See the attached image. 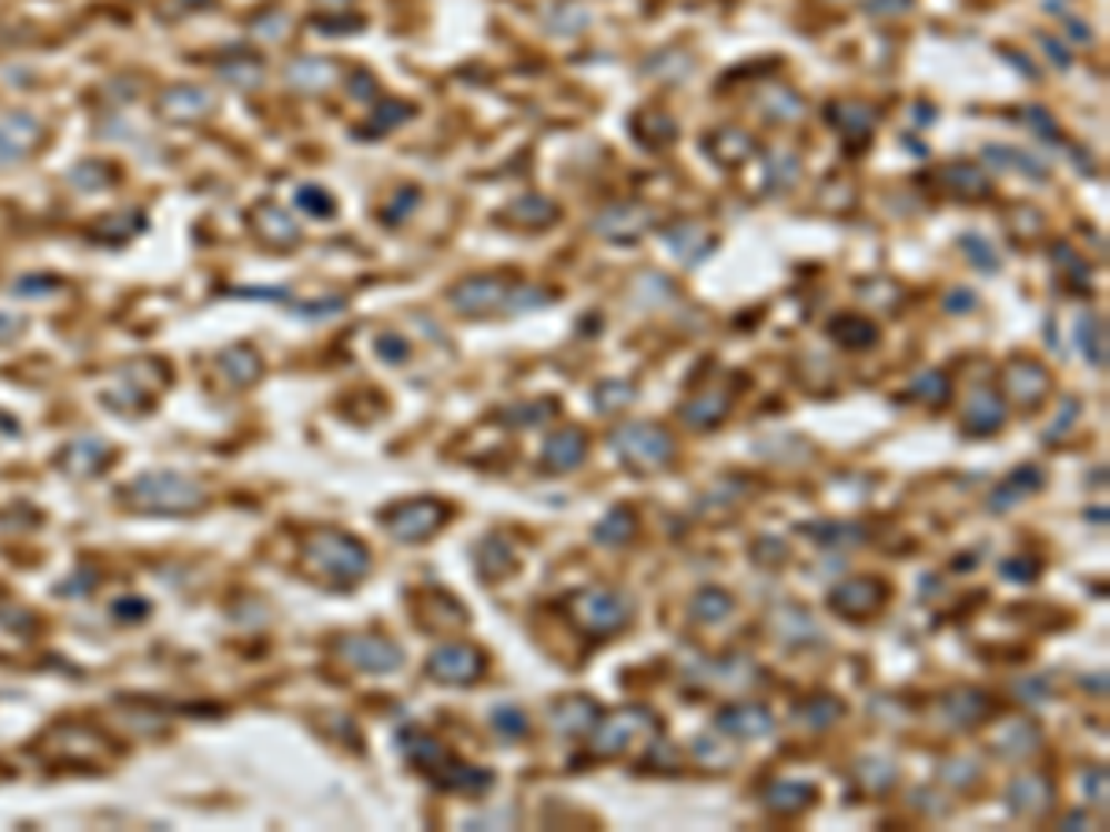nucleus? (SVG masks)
<instances>
[{"label": "nucleus", "mask_w": 1110, "mask_h": 832, "mask_svg": "<svg viewBox=\"0 0 1110 832\" xmlns=\"http://www.w3.org/2000/svg\"><path fill=\"white\" fill-rule=\"evenodd\" d=\"M585 455H588V437H585V429L566 426V429L552 433V437L544 440L541 463H544V470L563 474V470H574V466H582V463H585Z\"/></svg>", "instance_id": "nucleus-20"}, {"label": "nucleus", "mask_w": 1110, "mask_h": 832, "mask_svg": "<svg viewBox=\"0 0 1110 832\" xmlns=\"http://www.w3.org/2000/svg\"><path fill=\"white\" fill-rule=\"evenodd\" d=\"M255 230L263 233V241L278 244V248H293V244L300 241V226L293 222V215H289L285 207H274V204L255 211Z\"/></svg>", "instance_id": "nucleus-25"}, {"label": "nucleus", "mask_w": 1110, "mask_h": 832, "mask_svg": "<svg viewBox=\"0 0 1110 832\" xmlns=\"http://www.w3.org/2000/svg\"><path fill=\"white\" fill-rule=\"evenodd\" d=\"M433 777V784L444 788V792H471V795H485L488 788H493V773L482 770V765H466V762H455L452 754H444V759L433 765L430 770Z\"/></svg>", "instance_id": "nucleus-19"}, {"label": "nucleus", "mask_w": 1110, "mask_h": 832, "mask_svg": "<svg viewBox=\"0 0 1110 832\" xmlns=\"http://www.w3.org/2000/svg\"><path fill=\"white\" fill-rule=\"evenodd\" d=\"M300 559H304L307 574H315L319 581H326L333 588H352L355 581H363L366 570H371V551H366V544L337 529L311 532V537L300 544Z\"/></svg>", "instance_id": "nucleus-1"}, {"label": "nucleus", "mask_w": 1110, "mask_h": 832, "mask_svg": "<svg viewBox=\"0 0 1110 832\" xmlns=\"http://www.w3.org/2000/svg\"><path fill=\"white\" fill-rule=\"evenodd\" d=\"M44 138V122L30 111H4L0 115V171L22 163Z\"/></svg>", "instance_id": "nucleus-13"}, {"label": "nucleus", "mask_w": 1110, "mask_h": 832, "mask_svg": "<svg viewBox=\"0 0 1110 832\" xmlns=\"http://www.w3.org/2000/svg\"><path fill=\"white\" fill-rule=\"evenodd\" d=\"M322 4H333V8H337V4H344V0H322Z\"/></svg>", "instance_id": "nucleus-53"}, {"label": "nucleus", "mask_w": 1110, "mask_h": 832, "mask_svg": "<svg viewBox=\"0 0 1110 832\" xmlns=\"http://www.w3.org/2000/svg\"><path fill=\"white\" fill-rule=\"evenodd\" d=\"M1003 385H1007V396L1015 399L1018 407H1040L1043 396H1048V388H1051V377L1040 363L1015 359L1003 371Z\"/></svg>", "instance_id": "nucleus-16"}, {"label": "nucleus", "mask_w": 1110, "mask_h": 832, "mask_svg": "<svg viewBox=\"0 0 1110 832\" xmlns=\"http://www.w3.org/2000/svg\"><path fill=\"white\" fill-rule=\"evenodd\" d=\"M599 718H604L599 714V703L582 692L555 699V707H552V726L555 732H563V737H588V732L599 726Z\"/></svg>", "instance_id": "nucleus-18"}, {"label": "nucleus", "mask_w": 1110, "mask_h": 832, "mask_svg": "<svg viewBox=\"0 0 1110 832\" xmlns=\"http://www.w3.org/2000/svg\"><path fill=\"white\" fill-rule=\"evenodd\" d=\"M655 732H659V718L640 707H629L610 718H599V726L588 732V737H593L588 748H593L599 759H615V754L633 748V740H652Z\"/></svg>", "instance_id": "nucleus-6"}, {"label": "nucleus", "mask_w": 1110, "mask_h": 832, "mask_svg": "<svg viewBox=\"0 0 1110 832\" xmlns=\"http://www.w3.org/2000/svg\"><path fill=\"white\" fill-rule=\"evenodd\" d=\"M122 504L133 510H149V515H189V510L204 507V485L189 474L174 470H152L141 474L122 488Z\"/></svg>", "instance_id": "nucleus-2"}, {"label": "nucleus", "mask_w": 1110, "mask_h": 832, "mask_svg": "<svg viewBox=\"0 0 1110 832\" xmlns=\"http://www.w3.org/2000/svg\"><path fill=\"white\" fill-rule=\"evenodd\" d=\"M452 307L463 311V315H500V311H526L548 304V296L537 293V288H522L511 277L496 274H477L463 277L460 285H452Z\"/></svg>", "instance_id": "nucleus-3"}, {"label": "nucleus", "mask_w": 1110, "mask_h": 832, "mask_svg": "<svg viewBox=\"0 0 1110 832\" xmlns=\"http://www.w3.org/2000/svg\"><path fill=\"white\" fill-rule=\"evenodd\" d=\"M726 410H729V393H699L693 396L688 404L682 407V415L688 426H699V429H707V426H718L722 418H726Z\"/></svg>", "instance_id": "nucleus-30"}, {"label": "nucleus", "mask_w": 1110, "mask_h": 832, "mask_svg": "<svg viewBox=\"0 0 1110 832\" xmlns=\"http://www.w3.org/2000/svg\"><path fill=\"white\" fill-rule=\"evenodd\" d=\"M555 211L548 200H541V196H522L515 200L504 215H500V222H507V226H522V230H541V226H548V222H555Z\"/></svg>", "instance_id": "nucleus-29"}, {"label": "nucleus", "mask_w": 1110, "mask_h": 832, "mask_svg": "<svg viewBox=\"0 0 1110 832\" xmlns=\"http://www.w3.org/2000/svg\"><path fill=\"white\" fill-rule=\"evenodd\" d=\"M377 352H382V359H389V363H404L407 359V341L396 337V333H385V337H377Z\"/></svg>", "instance_id": "nucleus-47"}, {"label": "nucleus", "mask_w": 1110, "mask_h": 832, "mask_svg": "<svg viewBox=\"0 0 1110 832\" xmlns=\"http://www.w3.org/2000/svg\"><path fill=\"white\" fill-rule=\"evenodd\" d=\"M1007 806L1015 810L1018 818H1043L1054 806V784L1051 777H1043L1037 770L1018 773L1007 788Z\"/></svg>", "instance_id": "nucleus-15"}, {"label": "nucleus", "mask_w": 1110, "mask_h": 832, "mask_svg": "<svg viewBox=\"0 0 1110 832\" xmlns=\"http://www.w3.org/2000/svg\"><path fill=\"white\" fill-rule=\"evenodd\" d=\"M829 333H833V341L844 344V348H870V344L877 341V329L859 315H837L833 318Z\"/></svg>", "instance_id": "nucleus-34"}, {"label": "nucleus", "mask_w": 1110, "mask_h": 832, "mask_svg": "<svg viewBox=\"0 0 1110 832\" xmlns=\"http://www.w3.org/2000/svg\"><path fill=\"white\" fill-rule=\"evenodd\" d=\"M333 651L363 673H393L400 670V662H404L396 643L377 637V632H349V637H337L333 640Z\"/></svg>", "instance_id": "nucleus-9"}, {"label": "nucleus", "mask_w": 1110, "mask_h": 832, "mask_svg": "<svg viewBox=\"0 0 1110 832\" xmlns=\"http://www.w3.org/2000/svg\"><path fill=\"white\" fill-rule=\"evenodd\" d=\"M629 399H633V388L622 385V382H604L596 388V407L599 410H618V407H626Z\"/></svg>", "instance_id": "nucleus-46"}, {"label": "nucleus", "mask_w": 1110, "mask_h": 832, "mask_svg": "<svg viewBox=\"0 0 1110 832\" xmlns=\"http://www.w3.org/2000/svg\"><path fill=\"white\" fill-rule=\"evenodd\" d=\"M1040 485H1043V470H1037V466H1021V470L1010 474V481L992 496V510L1015 507V496L1018 493H1037Z\"/></svg>", "instance_id": "nucleus-37"}, {"label": "nucleus", "mask_w": 1110, "mask_h": 832, "mask_svg": "<svg viewBox=\"0 0 1110 832\" xmlns=\"http://www.w3.org/2000/svg\"><path fill=\"white\" fill-rule=\"evenodd\" d=\"M799 718H804L810 729H826L840 718V699H829V696L810 699V703H804V710H799Z\"/></svg>", "instance_id": "nucleus-41"}, {"label": "nucleus", "mask_w": 1110, "mask_h": 832, "mask_svg": "<svg viewBox=\"0 0 1110 832\" xmlns=\"http://www.w3.org/2000/svg\"><path fill=\"white\" fill-rule=\"evenodd\" d=\"M167 382V371L163 363L155 359H138V363H127L122 371L115 374V382L104 388V404L119 407V410H141L152 404V396L160 393Z\"/></svg>", "instance_id": "nucleus-7"}, {"label": "nucleus", "mask_w": 1110, "mask_h": 832, "mask_svg": "<svg viewBox=\"0 0 1110 832\" xmlns=\"http://www.w3.org/2000/svg\"><path fill=\"white\" fill-rule=\"evenodd\" d=\"M111 455L115 451H111V444L104 437H74L60 455H56V463H60V470L71 477H97L111 463Z\"/></svg>", "instance_id": "nucleus-17"}, {"label": "nucleus", "mask_w": 1110, "mask_h": 832, "mask_svg": "<svg viewBox=\"0 0 1110 832\" xmlns=\"http://www.w3.org/2000/svg\"><path fill=\"white\" fill-rule=\"evenodd\" d=\"M41 754L52 762H63V765H89V762H100L108 754V740L100 732L85 729V726H60L52 732L49 740L41 743Z\"/></svg>", "instance_id": "nucleus-11"}, {"label": "nucleus", "mask_w": 1110, "mask_h": 832, "mask_svg": "<svg viewBox=\"0 0 1110 832\" xmlns=\"http://www.w3.org/2000/svg\"><path fill=\"white\" fill-rule=\"evenodd\" d=\"M729 610H733V599L729 592H722V588H704V592H696V599L688 603V615L696 621H722Z\"/></svg>", "instance_id": "nucleus-39"}, {"label": "nucleus", "mask_w": 1110, "mask_h": 832, "mask_svg": "<svg viewBox=\"0 0 1110 832\" xmlns=\"http://www.w3.org/2000/svg\"><path fill=\"white\" fill-rule=\"evenodd\" d=\"M992 714V699L985 692H973V688H955V692L944 699V718L951 726H981V721Z\"/></svg>", "instance_id": "nucleus-24"}, {"label": "nucleus", "mask_w": 1110, "mask_h": 832, "mask_svg": "<svg viewBox=\"0 0 1110 832\" xmlns=\"http://www.w3.org/2000/svg\"><path fill=\"white\" fill-rule=\"evenodd\" d=\"M715 726L729 737H740V740H751V737H766L774 729V718L770 710L759 707V703H740V707H729L722 710Z\"/></svg>", "instance_id": "nucleus-21"}, {"label": "nucleus", "mask_w": 1110, "mask_h": 832, "mask_svg": "<svg viewBox=\"0 0 1110 832\" xmlns=\"http://www.w3.org/2000/svg\"><path fill=\"white\" fill-rule=\"evenodd\" d=\"M633 532H637V515H633L629 507H615V510H607L604 521L596 526V540L599 544H626V540H633Z\"/></svg>", "instance_id": "nucleus-36"}, {"label": "nucleus", "mask_w": 1110, "mask_h": 832, "mask_svg": "<svg viewBox=\"0 0 1110 832\" xmlns=\"http://www.w3.org/2000/svg\"><path fill=\"white\" fill-rule=\"evenodd\" d=\"M444 521H448V507L441 499H404V504L382 510V526L393 532L396 540L404 544H415V540H430Z\"/></svg>", "instance_id": "nucleus-8"}, {"label": "nucleus", "mask_w": 1110, "mask_h": 832, "mask_svg": "<svg viewBox=\"0 0 1110 832\" xmlns=\"http://www.w3.org/2000/svg\"><path fill=\"white\" fill-rule=\"evenodd\" d=\"M840 108L848 111V119H840V115H829L833 119V126H837L844 138L848 141H866L870 138V130H874V119H870V111H866L862 104H855V100H840Z\"/></svg>", "instance_id": "nucleus-40"}, {"label": "nucleus", "mask_w": 1110, "mask_h": 832, "mask_svg": "<svg viewBox=\"0 0 1110 832\" xmlns=\"http://www.w3.org/2000/svg\"><path fill=\"white\" fill-rule=\"evenodd\" d=\"M885 603H888V585L881 577H851V581H844L829 592V610H837L840 618L851 621L881 615Z\"/></svg>", "instance_id": "nucleus-12"}, {"label": "nucleus", "mask_w": 1110, "mask_h": 832, "mask_svg": "<svg viewBox=\"0 0 1110 832\" xmlns=\"http://www.w3.org/2000/svg\"><path fill=\"white\" fill-rule=\"evenodd\" d=\"M488 670V659L474 643H441L430 655L426 673L441 684H477Z\"/></svg>", "instance_id": "nucleus-10"}, {"label": "nucleus", "mask_w": 1110, "mask_h": 832, "mask_svg": "<svg viewBox=\"0 0 1110 832\" xmlns=\"http://www.w3.org/2000/svg\"><path fill=\"white\" fill-rule=\"evenodd\" d=\"M1037 748H1040V732L1026 718L1007 721V729L999 732V740H996V751L1003 754V759H1026V754H1032Z\"/></svg>", "instance_id": "nucleus-28"}, {"label": "nucleus", "mask_w": 1110, "mask_h": 832, "mask_svg": "<svg viewBox=\"0 0 1110 832\" xmlns=\"http://www.w3.org/2000/svg\"><path fill=\"white\" fill-rule=\"evenodd\" d=\"M962 248H966V252H970V255H973V260H977V255H981V263H985V271H996V252H992V248H988V244H985V241H973V233H966V237H962Z\"/></svg>", "instance_id": "nucleus-50"}, {"label": "nucleus", "mask_w": 1110, "mask_h": 832, "mask_svg": "<svg viewBox=\"0 0 1110 832\" xmlns=\"http://www.w3.org/2000/svg\"><path fill=\"white\" fill-rule=\"evenodd\" d=\"M22 333V322L16 315H0V344H8V341H16Z\"/></svg>", "instance_id": "nucleus-51"}, {"label": "nucleus", "mask_w": 1110, "mask_h": 832, "mask_svg": "<svg viewBox=\"0 0 1110 832\" xmlns=\"http://www.w3.org/2000/svg\"><path fill=\"white\" fill-rule=\"evenodd\" d=\"M71 185L74 189H89V193H97V189H104L111 185V166L108 163H82V166H74L71 171Z\"/></svg>", "instance_id": "nucleus-43"}, {"label": "nucleus", "mask_w": 1110, "mask_h": 832, "mask_svg": "<svg viewBox=\"0 0 1110 832\" xmlns=\"http://www.w3.org/2000/svg\"><path fill=\"white\" fill-rule=\"evenodd\" d=\"M563 610L571 618V626L582 629L585 637L607 640L629 626L633 599L615 592V588H577V592L563 599Z\"/></svg>", "instance_id": "nucleus-4"}, {"label": "nucleus", "mask_w": 1110, "mask_h": 832, "mask_svg": "<svg viewBox=\"0 0 1110 832\" xmlns=\"http://www.w3.org/2000/svg\"><path fill=\"white\" fill-rule=\"evenodd\" d=\"M400 748H404V754L418 765L422 773H430L433 765H437L444 754H448V751H444V743H437L433 737H426V732H415V729L400 732Z\"/></svg>", "instance_id": "nucleus-33"}, {"label": "nucleus", "mask_w": 1110, "mask_h": 832, "mask_svg": "<svg viewBox=\"0 0 1110 832\" xmlns=\"http://www.w3.org/2000/svg\"><path fill=\"white\" fill-rule=\"evenodd\" d=\"M1007 422V407L999 404L996 393H977L966 407V429L985 437V433H996Z\"/></svg>", "instance_id": "nucleus-27"}, {"label": "nucleus", "mask_w": 1110, "mask_h": 832, "mask_svg": "<svg viewBox=\"0 0 1110 832\" xmlns=\"http://www.w3.org/2000/svg\"><path fill=\"white\" fill-rule=\"evenodd\" d=\"M915 396L921 399V404H929V407H940L944 399L951 396V388H948V377H944V374H937V371L921 374L918 382H915Z\"/></svg>", "instance_id": "nucleus-42"}, {"label": "nucleus", "mask_w": 1110, "mask_h": 832, "mask_svg": "<svg viewBox=\"0 0 1110 832\" xmlns=\"http://www.w3.org/2000/svg\"><path fill=\"white\" fill-rule=\"evenodd\" d=\"M1037 574H1040V566L1032 562V559H1010V562H1003V577H1010V581H1032Z\"/></svg>", "instance_id": "nucleus-49"}, {"label": "nucleus", "mask_w": 1110, "mask_h": 832, "mask_svg": "<svg viewBox=\"0 0 1110 832\" xmlns=\"http://www.w3.org/2000/svg\"><path fill=\"white\" fill-rule=\"evenodd\" d=\"M477 570L485 581H500V577L515 574V555L504 544V537H485L477 544Z\"/></svg>", "instance_id": "nucleus-31"}, {"label": "nucleus", "mask_w": 1110, "mask_h": 832, "mask_svg": "<svg viewBox=\"0 0 1110 832\" xmlns=\"http://www.w3.org/2000/svg\"><path fill=\"white\" fill-rule=\"evenodd\" d=\"M493 726H496L500 732H504V737L518 740V737H526L529 718L522 714L518 707H496V710H493Z\"/></svg>", "instance_id": "nucleus-45"}, {"label": "nucleus", "mask_w": 1110, "mask_h": 832, "mask_svg": "<svg viewBox=\"0 0 1110 832\" xmlns=\"http://www.w3.org/2000/svg\"><path fill=\"white\" fill-rule=\"evenodd\" d=\"M337 78H341L337 63L322 60V55H304V60L289 63V71H285V82L300 89V93H322V89H330Z\"/></svg>", "instance_id": "nucleus-22"}, {"label": "nucleus", "mask_w": 1110, "mask_h": 832, "mask_svg": "<svg viewBox=\"0 0 1110 832\" xmlns=\"http://www.w3.org/2000/svg\"><path fill=\"white\" fill-rule=\"evenodd\" d=\"M855 781H859L866 792L881 795L896 784V765L885 762V759H866V762L855 765Z\"/></svg>", "instance_id": "nucleus-38"}, {"label": "nucleus", "mask_w": 1110, "mask_h": 832, "mask_svg": "<svg viewBox=\"0 0 1110 832\" xmlns=\"http://www.w3.org/2000/svg\"><path fill=\"white\" fill-rule=\"evenodd\" d=\"M296 204L307 211V215H315V219H330L333 215V200L330 193H322L319 185H300L296 189Z\"/></svg>", "instance_id": "nucleus-44"}, {"label": "nucleus", "mask_w": 1110, "mask_h": 832, "mask_svg": "<svg viewBox=\"0 0 1110 832\" xmlns=\"http://www.w3.org/2000/svg\"><path fill=\"white\" fill-rule=\"evenodd\" d=\"M215 108H219V100L204 85H171L155 97V115L163 122H182V126H189V122H204Z\"/></svg>", "instance_id": "nucleus-14"}, {"label": "nucleus", "mask_w": 1110, "mask_h": 832, "mask_svg": "<svg viewBox=\"0 0 1110 832\" xmlns=\"http://www.w3.org/2000/svg\"><path fill=\"white\" fill-rule=\"evenodd\" d=\"M944 189L955 196H966V200H977V196H988L992 193V182L977 171L973 163H951L948 171H944Z\"/></svg>", "instance_id": "nucleus-32"}, {"label": "nucleus", "mask_w": 1110, "mask_h": 832, "mask_svg": "<svg viewBox=\"0 0 1110 832\" xmlns=\"http://www.w3.org/2000/svg\"><path fill=\"white\" fill-rule=\"evenodd\" d=\"M255 38L282 41V38H285V16H278V11H271V16H263L260 22H255Z\"/></svg>", "instance_id": "nucleus-48"}, {"label": "nucleus", "mask_w": 1110, "mask_h": 832, "mask_svg": "<svg viewBox=\"0 0 1110 832\" xmlns=\"http://www.w3.org/2000/svg\"><path fill=\"white\" fill-rule=\"evenodd\" d=\"M948 307L951 311H966V307H973V300H970V293H955V300H948Z\"/></svg>", "instance_id": "nucleus-52"}, {"label": "nucleus", "mask_w": 1110, "mask_h": 832, "mask_svg": "<svg viewBox=\"0 0 1110 832\" xmlns=\"http://www.w3.org/2000/svg\"><path fill=\"white\" fill-rule=\"evenodd\" d=\"M219 78L238 89H255L263 82V63L255 55H233V60L219 63Z\"/></svg>", "instance_id": "nucleus-35"}, {"label": "nucleus", "mask_w": 1110, "mask_h": 832, "mask_svg": "<svg viewBox=\"0 0 1110 832\" xmlns=\"http://www.w3.org/2000/svg\"><path fill=\"white\" fill-rule=\"evenodd\" d=\"M610 444H615L622 466L633 470L637 477L652 474V470H663L677 451L670 433H666L663 426H648V422H629V426H622L615 437H610Z\"/></svg>", "instance_id": "nucleus-5"}, {"label": "nucleus", "mask_w": 1110, "mask_h": 832, "mask_svg": "<svg viewBox=\"0 0 1110 832\" xmlns=\"http://www.w3.org/2000/svg\"><path fill=\"white\" fill-rule=\"evenodd\" d=\"M815 784H799V781H777L766 788V806L774 810V814H781V818H793L799 814V810H807L810 803H815Z\"/></svg>", "instance_id": "nucleus-26"}, {"label": "nucleus", "mask_w": 1110, "mask_h": 832, "mask_svg": "<svg viewBox=\"0 0 1110 832\" xmlns=\"http://www.w3.org/2000/svg\"><path fill=\"white\" fill-rule=\"evenodd\" d=\"M215 374L222 377L226 385L233 388H244V385H252V382H260V374H263V359L255 355L249 344H238V348H226L215 359Z\"/></svg>", "instance_id": "nucleus-23"}]
</instances>
